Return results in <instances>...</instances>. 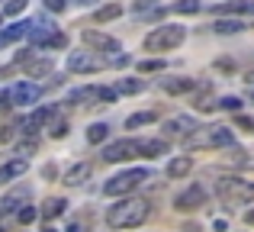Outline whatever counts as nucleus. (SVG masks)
<instances>
[{
  "mask_svg": "<svg viewBox=\"0 0 254 232\" xmlns=\"http://www.w3.org/2000/svg\"><path fill=\"white\" fill-rule=\"evenodd\" d=\"M151 216V203L145 197H123L106 210V226L110 229H138Z\"/></svg>",
  "mask_w": 254,
  "mask_h": 232,
  "instance_id": "1",
  "label": "nucleus"
},
{
  "mask_svg": "<svg viewBox=\"0 0 254 232\" xmlns=\"http://www.w3.org/2000/svg\"><path fill=\"white\" fill-rule=\"evenodd\" d=\"M219 200L229 210L248 207L254 200V181H245V177H222V181H219Z\"/></svg>",
  "mask_w": 254,
  "mask_h": 232,
  "instance_id": "2",
  "label": "nucleus"
},
{
  "mask_svg": "<svg viewBox=\"0 0 254 232\" xmlns=\"http://www.w3.org/2000/svg\"><path fill=\"white\" fill-rule=\"evenodd\" d=\"M148 171L145 168H129V171H119V174H113V177H106V184H103V194L106 197H132V190L135 187H142L145 181H148Z\"/></svg>",
  "mask_w": 254,
  "mask_h": 232,
  "instance_id": "3",
  "label": "nucleus"
},
{
  "mask_svg": "<svg viewBox=\"0 0 254 232\" xmlns=\"http://www.w3.org/2000/svg\"><path fill=\"white\" fill-rule=\"evenodd\" d=\"M232 142H235V136H232L229 126H206V129L199 126L187 139V149H229Z\"/></svg>",
  "mask_w": 254,
  "mask_h": 232,
  "instance_id": "4",
  "label": "nucleus"
},
{
  "mask_svg": "<svg viewBox=\"0 0 254 232\" xmlns=\"http://www.w3.org/2000/svg\"><path fill=\"white\" fill-rule=\"evenodd\" d=\"M187 39V29L184 26H158V29H151L148 36H145V52H171L177 49L180 42Z\"/></svg>",
  "mask_w": 254,
  "mask_h": 232,
  "instance_id": "5",
  "label": "nucleus"
},
{
  "mask_svg": "<svg viewBox=\"0 0 254 232\" xmlns=\"http://www.w3.org/2000/svg\"><path fill=\"white\" fill-rule=\"evenodd\" d=\"M81 42L87 45V49H93V52H103V55H110V58H116L119 52H123L119 39L106 36V32H97V29H84V32H81Z\"/></svg>",
  "mask_w": 254,
  "mask_h": 232,
  "instance_id": "6",
  "label": "nucleus"
},
{
  "mask_svg": "<svg viewBox=\"0 0 254 232\" xmlns=\"http://www.w3.org/2000/svg\"><path fill=\"white\" fill-rule=\"evenodd\" d=\"M106 58H97L93 52H71L68 55V71L71 75H93V71H103Z\"/></svg>",
  "mask_w": 254,
  "mask_h": 232,
  "instance_id": "7",
  "label": "nucleus"
},
{
  "mask_svg": "<svg viewBox=\"0 0 254 232\" xmlns=\"http://www.w3.org/2000/svg\"><path fill=\"white\" fill-rule=\"evenodd\" d=\"M42 100V87L36 81H19L10 90V107H36Z\"/></svg>",
  "mask_w": 254,
  "mask_h": 232,
  "instance_id": "8",
  "label": "nucleus"
},
{
  "mask_svg": "<svg viewBox=\"0 0 254 232\" xmlns=\"http://www.w3.org/2000/svg\"><path fill=\"white\" fill-rule=\"evenodd\" d=\"M206 203V190L199 187V184H190L187 190H180L177 200H174V210H180V213H193V210H199Z\"/></svg>",
  "mask_w": 254,
  "mask_h": 232,
  "instance_id": "9",
  "label": "nucleus"
},
{
  "mask_svg": "<svg viewBox=\"0 0 254 232\" xmlns=\"http://www.w3.org/2000/svg\"><path fill=\"white\" fill-rule=\"evenodd\" d=\"M138 149H135V139H119V142H110L103 149V161H129V158H135Z\"/></svg>",
  "mask_w": 254,
  "mask_h": 232,
  "instance_id": "10",
  "label": "nucleus"
},
{
  "mask_svg": "<svg viewBox=\"0 0 254 232\" xmlns=\"http://www.w3.org/2000/svg\"><path fill=\"white\" fill-rule=\"evenodd\" d=\"M196 129H199V126H196L193 116H171L168 123H164V136H168V139H190Z\"/></svg>",
  "mask_w": 254,
  "mask_h": 232,
  "instance_id": "11",
  "label": "nucleus"
},
{
  "mask_svg": "<svg viewBox=\"0 0 254 232\" xmlns=\"http://www.w3.org/2000/svg\"><path fill=\"white\" fill-rule=\"evenodd\" d=\"M29 203V187H16L10 194L0 197V216H16L19 210Z\"/></svg>",
  "mask_w": 254,
  "mask_h": 232,
  "instance_id": "12",
  "label": "nucleus"
},
{
  "mask_svg": "<svg viewBox=\"0 0 254 232\" xmlns=\"http://www.w3.org/2000/svg\"><path fill=\"white\" fill-rule=\"evenodd\" d=\"M52 119H55V107H36L29 116H26L23 132H26V136H32V132H39L42 126H52Z\"/></svg>",
  "mask_w": 254,
  "mask_h": 232,
  "instance_id": "13",
  "label": "nucleus"
},
{
  "mask_svg": "<svg viewBox=\"0 0 254 232\" xmlns=\"http://www.w3.org/2000/svg\"><path fill=\"white\" fill-rule=\"evenodd\" d=\"M135 149L142 158H161L168 155V139H135Z\"/></svg>",
  "mask_w": 254,
  "mask_h": 232,
  "instance_id": "14",
  "label": "nucleus"
},
{
  "mask_svg": "<svg viewBox=\"0 0 254 232\" xmlns=\"http://www.w3.org/2000/svg\"><path fill=\"white\" fill-rule=\"evenodd\" d=\"M26 171H29V161H26V158H13V161L0 164V187H3V184H13L16 177H23Z\"/></svg>",
  "mask_w": 254,
  "mask_h": 232,
  "instance_id": "15",
  "label": "nucleus"
},
{
  "mask_svg": "<svg viewBox=\"0 0 254 232\" xmlns=\"http://www.w3.org/2000/svg\"><path fill=\"white\" fill-rule=\"evenodd\" d=\"M90 171H93V164L90 161H77L74 168H68V174H64V187H84L87 184V177H90Z\"/></svg>",
  "mask_w": 254,
  "mask_h": 232,
  "instance_id": "16",
  "label": "nucleus"
},
{
  "mask_svg": "<svg viewBox=\"0 0 254 232\" xmlns=\"http://www.w3.org/2000/svg\"><path fill=\"white\" fill-rule=\"evenodd\" d=\"M161 90L164 94H190V90H196V81L193 77H164Z\"/></svg>",
  "mask_w": 254,
  "mask_h": 232,
  "instance_id": "17",
  "label": "nucleus"
},
{
  "mask_svg": "<svg viewBox=\"0 0 254 232\" xmlns=\"http://www.w3.org/2000/svg\"><path fill=\"white\" fill-rule=\"evenodd\" d=\"M64 210H68V200H64V197H49V200L42 203V210H39V216H42L45 223H52V220H58Z\"/></svg>",
  "mask_w": 254,
  "mask_h": 232,
  "instance_id": "18",
  "label": "nucleus"
},
{
  "mask_svg": "<svg viewBox=\"0 0 254 232\" xmlns=\"http://www.w3.org/2000/svg\"><path fill=\"white\" fill-rule=\"evenodd\" d=\"M216 16H229V13H254V0H229V3L212 6Z\"/></svg>",
  "mask_w": 254,
  "mask_h": 232,
  "instance_id": "19",
  "label": "nucleus"
},
{
  "mask_svg": "<svg viewBox=\"0 0 254 232\" xmlns=\"http://www.w3.org/2000/svg\"><path fill=\"white\" fill-rule=\"evenodd\" d=\"M190 171H193V158L190 155H177L168 164V177H174V181H177V177H187Z\"/></svg>",
  "mask_w": 254,
  "mask_h": 232,
  "instance_id": "20",
  "label": "nucleus"
},
{
  "mask_svg": "<svg viewBox=\"0 0 254 232\" xmlns=\"http://www.w3.org/2000/svg\"><path fill=\"white\" fill-rule=\"evenodd\" d=\"M26 75H29V77H45V75H55V62L36 58V62H29V65H26Z\"/></svg>",
  "mask_w": 254,
  "mask_h": 232,
  "instance_id": "21",
  "label": "nucleus"
},
{
  "mask_svg": "<svg viewBox=\"0 0 254 232\" xmlns=\"http://www.w3.org/2000/svg\"><path fill=\"white\" fill-rule=\"evenodd\" d=\"M158 113L155 110H145V113H132L129 119H126V129H138V126H148V123H155Z\"/></svg>",
  "mask_w": 254,
  "mask_h": 232,
  "instance_id": "22",
  "label": "nucleus"
},
{
  "mask_svg": "<svg viewBox=\"0 0 254 232\" xmlns=\"http://www.w3.org/2000/svg\"><path fill=\"white\" fill-rule=\"evenodd\" d=\"M142 90H145V81H138V77H123L116 84V94H142Z\"/></svg>",
  "mask_w": 254,
  "mask_h": 232,
  "instance_id": "23",
  "label": "nucleus"
},
{
  "mask_svg": "<svg viewBox=\"0 0 254 232\" xmlns=\"http://www.w3.org/2000/svg\"><path fill=\"white\" fill-rule=\"evenodd\" d=\"M106 136H110V126H106V123H93L90 129H87V142H90V145L106 142Z\"/></svg>",
  "mask_w": 254,
  "mask_h": 232,
  "instance_id": "24",
  "label": "nucleus"
},
{
  "mask_svg": "<svg viewBox=\"0 0 254 232\" xmlns=\"http://www.w3.org/2000/svg\"><path fill=\"white\" fill-rule=\"evenodd\" d=\"M212 29H216L219 36H232V32H242V29H245V23H242V19H219Z\"/></svg>",
  "mask_w": 254,
  "mask_h": 232,
  "instance_id": "25",
  "label": "nucleus"
},
{
  "mask_svg": "<svg viewBox=\"0 0 254 232\" xmlns=\"http://www.w3.org/2000/svg\"><path fill=\"white\" fill-rule=\"evenodd\" d=\"M116 16H123V6L119 3H106V6H100V10L93 13L97 23H106V19H116Z\"/></svg>",
  "mask_w": 254,
  "mask_h": 232,
  "instance_id": "26",
  "label": "nucleus"
},
{
  "mask_svg": "<svg viewBox=\"0 0 254 232\" xmlns=\"http://www.w3.org/2000/svg\"><path fill=\"white\" fill-rule=\"evenodd\" d=\"M199 6H203L199 0H177L171 10H174V13H184V16H190V13H199Z\"/></svg>",
  "mask_w": 254,
  "mask_h": 232,
  "instance_id": "27",
  "label": "nucleus"
},
{
  "mask_svg": "<svg viewBox=\"0 0 254 232\" xmlns=\"http://www.w3.org/2000/svg\"><path fill=\"white\" fill-rule=\"evenodd\" d=\"M193 107H196V110H199V113H212V110H216V107H219V100H212V97H209V94H199V97H196V100H193Z\"/></svg>",
  "mask_w": 254,
  "mask_h": 232,
  "instance_id": "28",
  "label": "nucleus"
},
{
  "mask_svg": "<svg viewBox=\"0 0 254 232\" xmlns=\"http://www.w3.org/2000/svg\"><path fill=\"white\" fill-rule=\"evenodd\" d=\"M161 68H164L161 58H145V62H138V71H142V75H155V71H161Z\"/></svg>",
  "mask_w": 254,
  "mask_h": 232,
  "instance_id": "29",
  "label": "nucleus"
},
{
  "mask_svg": "<svg viewBox=\"0 0 254 232\" xmlns=\"http://www.w3.org/2000/svg\"><path fill=\"white\" fill-rule=\"evenodd\" d=\"M68 129H71V126L64 123V119H52V126H49V136H52V139H64V136H68Z\"/></svg>",
  "mask_w": 254,
  "mask_h": 232,
  "instance_id": "30",
  "label": "nucleus"
},
{
  "mask_svg": "<svg viewBox=\"0 0 254 232\" xmlns=\"http://www.w3.org/2000/svg\"><path fill=\"white\" fill-rule=\"evenodd\" d=\"M23 10H26V0H6L0 13H3V16H16V13H23Z\"/></svg>",
  "mask_w": 254,
  "mask_h": 232,
  "instance_id": "31",
  "label": "nucleus"
},
{
  "mask_svg": "<svg viewBox=\"0 0 254 232\" xmlns=\"http://www.w3.org/2000/svg\"><path fill=\"white\" fill-rule=\"evenodd\" d=\"M36 216H39V210L32 207V203H26V207H23V210H19V213H16V220L23 223V226H29V223L36 220Z\"/></svg>",
  "mask_w": 254,
  "mask_h": 232,
  "instance_id": "32",
  "label": "nucleus"
},
{
  "mask_svg": "<svg viewBox=\"0 0 254 232\" xmlns=\"http://www.w3.org/2000/svg\"><path fill=\"white\" fill-rule=\"evenodd\" d=\"M36 149H39L36 139H29V142H19V145H16V158H26V161H29V155H32Z\"/></svg>",
  "mask_w": 254,
  "mask_h": 232,
  "instance_id": "33",
  "label": "nucleus"
},
{
  "mask_svg": "<svg viewBox=\"0 0 254 232\" xmlns=\"http://www.w3.org/2000/svg\"><path fill=\"white\" fill-rule=\"evenodd\" d=\"M45 49H68V36H64V32H52V39L45 42Z\"/></svg>",
  "mask_w": 254,
  "mask_h": 232,
  "instance_id": "34",
  "label": "nucleus"
},
{
  "mask_svg": "<svg viewBox=\"0 0 254 232\" xmlns=\"http://www.w3.org/2000/svg\"><path fill=\"white\" fill-rule=\"evenodd\" d=\"M219 107H222V110H232V113H238V110H242V100H238V97H222V100H219Z\"/></svg>",
  "mask_w": 254,
  "mask_h": 232,
  "instance_id": "35",
  "label": "nucleus"
},
{
  "mask_svg": "<svg viewBox=\"0 0 254 232\" xmlns=\"http://www.w3.org/2000/svg\"><path fill=\"white\" fill-rule=\"evenodd\" d=\"M45 10L49 13H64L68 10V0H45Z\"/></svg>",
  "mask_w": 254,
  "mask_h": 232,
  "instance_id": "36",
  "label": "nucleus"
},
{
  "mask_svg": "<svg viewBox=\"0 0 254 232\" xmlns=\"http://www.w3.org/2000/svg\"><path fill=\"white\" fill-rule=\"evenodd\" d=\"M129 62H132L129 55H116V58H110V62H106V65H110V68H126V65H129Z\"/></svg>",
  "mask_w": 254,
  "mask_h": 232,
  "instance_id": "37",
  "label": "nucleus"
},
{
  "mask_svg": "<svg viewBox=\"0 0 254 232\" xmlns=\"http://www.w3.org/2000/svg\"><path fill=\"white\" fill-rule=\"evenodd\" d=\"M0 142H13V126H0Z\"/></svg>",
  "mask_w": 254,
  "mask_h": 232,
  "instance_id": "38",
  "label": "nucleus"
},
{
  "mask_svg": "<svg viewBox=\"0 0 254 232\" xmlns=\"http://www.w3.org/2000/svg\"><path fill=\"white\" fill-rule=\"evenodd\" d=\"M155 3H158V0H135V6H132V10H135V13H145L148 6H155Z\"/></svg>",
  "mask_w": 254,
  "mask_h": 232,
  "instance_id": "39",
  "label": "nucleus"
},
{
  "mask_svg": "<svg viewBox=\"0 0 254 232\" xmlns=\"http://www.w3.org/2000/svg\"><path fill=\"white\" fill-rule=\"evenodd\" d=\"M42 177H45V181L58 177V164H45V168H42Z\"/></svg>",
  "mask_w": 254,
  "mask_h": 232,
  "instance_id": "40",
  "label": "nucleus"
},
{
  "mask_svg": "<svg viewBox=\"0 0 254 232\" xmlns=\"http://www.w3.org/2000/svg\"><path fill=\"white\" fill-rule=\"evenodd\" d=\"M238 126H242L245 132H254V119H248V116H238Z\"/></svg>",
  "mask_w": 254,
  "mask_h": 232,
  "instance_id": "41",
  "label": "nucleus"
},
{
  "mask_svg": "<svg viewBox=\"0 0 254 232\" xmlns=\"http://www.w3.org/2000/svg\"><path fill=\"white\" fill-rule=\"evenodd\" d=\"M0 110H10V90H0Z\"/></svg>",
  "mask_w": 254,
  "mask_h": 232,
  "instance_id": "42",
  "label": "nucleus"
},
{
  "mask_svg": "<svg viewBox=\"0 0 254 232\" xmlns=\"http://www.w3.org/2000/svg\"><path fill=\"white\" fill-rule=\"evenodd\" d=\"M68 232H87V226H84L81 220H74V223H71V226H68Z\"/></svg>",
  "mask_w": 254,
  "mask_h": 232,
  "instance_id": "43",
  "label": "nucleus"
},
{
  "mask_svg": "<svg viewBox=\"0 0 254 232\" xmlns=\"http://www.w3.org/2000/svg\"><path fill=\"white\" fill-rule=\"evenodd\" d=\"M68 3H74V6H93V0H68Z\"/></svg>",
  "mask_w": 254,
  "mask_h": 232,
  "instance_id": "44",
  "label": "nucleus"
},
{
  "mask_svg": "<svg viewBox=\"0 0 254 232\" xmlns=\"http://www.w3.org/2000/svg\"><path fill=\"white\" fill-rule=\"evenodd\" d=\"M245 223H248V226H254V210H248V213H245Z\"/></svg>",
  "mask_w": 254,
  "mask_h": 232,
  "instance_id": "45",
  "label": "nucleus"
},
{
  "mask_svg": "<svg viewBox=\"0 0 254 232\" xmlns=\"http://www.w3.org/2000/svg\"><path fill=\"white\" fill-rule=\"evenodd\" d=\"M10 71L13 68H0V81H3V77H10Z\"/></svg>",
  "mask_w": 254,
  "mask_h": 232,
  "instance_id": "46",
  "label": "nucleus"
},
{
  "mask_svg": "<svg viewBox=\"0 0 254 232\" xmlns=\"http://www.w3.org/2000/svg\"><path fill=\"white\" fill-rule=\"evenodd\" d=\"M184 232H196V226H187V229H184Z\"/></svg>",
  "mask_w": 254,
  "mask_h": 232,
  "instance_id": "47",
  "label": "nucleus"
},
{
  "mask_svg": "<svg viewBox=\"0 0 254 232\" xmlns=\"http://www.w3.org/2000/svg\"><path fill=\"white\" fill-rule=\"evenodd\" d=\"M251 100H254V94H251Z\"/></svg>",
  "mask_w": 254,
  "mask_h": 232,
  "instance_id": "48",
  "label": "nucleus"
},
{
  "mask_svg": "<svg viewBox=\"0 0 254 232\" xmlns=\"http://www.w3.org/2000/svg\"><path fill=\"white\" fill-rule=\"evenodd\" d=\"M0 232H6V229H0Z\"/></svg>",
  "mask_w": 254,
  "mask_h": 232,
  "instance_id": "49",
  "label": "nucleus"
}]
</instances>
